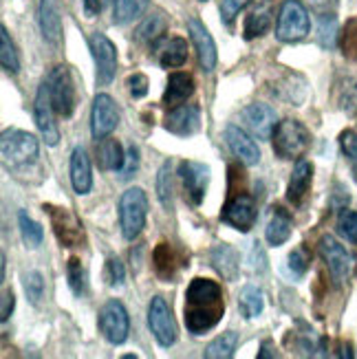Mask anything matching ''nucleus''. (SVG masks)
I'll return each mask as SVG.
<instances>
[{"mask_svg":"<svg viewBox=\"0 0 357 359\" xmlns=\"http://www.w3.org/2000/svg\"><path fill=\"white\" fill-rule=\"evenodd\" d=\"M71 183L77 194H88L93 185V175H90V159L84 148L77 146L71 154Z\"/></svg>","mask_w":357,"mask_h":359,"instance_id":"nucleus-21","label":"nucleus"},{"mask_svg":"<svg viewBox=\"0 0 357 359\" xmlns=\"http://www.w3.org/2000/svg\"><path fill=\"white\" fill-rule=\"evenodd\" d=\"M311 144V135H309L304 123L298 119H285L276 126L274 133V152L281 159H298L307 152Z\"/></svg>","mask_w":357,"mask_h":359,"instance_id":"nucleus-4","label":"nucleus"},{"mask_svg":"<svg viewBox=\"0 0 357 359\" xmlns=\"http://www.w3.org/2000/svg\"><path fill=\"white\" fill-rule=\"evenodd\" d=\"M339 144H342V150H344V154L349 157V161L353 165V172L357 177V135L351 133V130H346L342 137H339Z\"/></svg>","mask_w":357,"mask_h":359,"instance_id":"nucleus-44","label":"nucleus"},{"mask_svg":"<svg viewBox=\"0 0 357 359\" xmlns=\"http://www.w3.org/2000/svg\"><path fill=\"white\" fill-rule=\"evenodd\" d=\"M271 0H258V5L250 11L245 20V38L254 40L262 36L271 25Z\"/></svg>","mask_w":357,"mask_h":359,"instance_id":"nucleus-25","label":"nucleus"},{"mask_svg":"<svg viewBox=\"0 0 357 359\" xmlns=\"http://www.w3.org/2000/svg\"><path fill=\"white\" fill-rule=\"evenodd\" d=\"M309 34V13L298 0H285L278 15L276 36L281 42H298Z\"/></svg>","mask_w":357,"mask_h":359,"instance_id":"nucleus-6","label":"nucleus"},{"mask_svg":"<svg viewBox=\"0 0 357 359\" xmlns=\"http://www.w3.org/2000/svg\"><path fill=\"white\" fill-rule=\"evenodd\" d=\"M46 88H49L53 111L62 117H71L75 111V86L69 67H55L46 77Z\"/></svg>","mask_w":357,"mask_h":359,"instance_id":"nucleus-5","label":"nucleus"},{"mask_svg":"<svg viewBox=\"0 0 357 359\" xmlns=\"http://www.w3.org/2000/svg\"><path fill=\"white\" fill-rule=\"evenodd\" d=\"M320 256L324 262H327V267H329L335 283H344V280L351 276L353 258L333 236L320 238Z\"/></svg>","mask_w":357,"mask_h":359,"instance_id":"nucleus-13","label":"nucleus"},{"mask_svg":"<svg viewBox=\"0 0 357 359\" xmlns=\"http://www.w3.org/2000/svg\"><path fill=\"white\" fill-rule=\"evenodd\" d=\"M13 306H15V295L11 289H5L3 291V306H0V320L7 322L13 313Z\"/></svg>","mask_w":357,"mask_h":359,"instance_id":"nucleus-51","label":"nucleus"},{"mask_svg":"<svg viewBox=\"0 0 357 359\" xmlns=\"http://www.w3.org/2000/svg\"><path fill=\"white\" fill-rule=\"evenodd\" d=\"M307 5L316 13V18H327L337 11V0H307Z\"/></svg>","mask_w":357,"mask_h":359,"instance_id":"nucleus-46","label":"nucleus"},{"mask_svg":"<svg viewBox=\"0 0 357 359\" xmlns=\"http://www.w3.org/2000/svg\"><path fill=\"white\" fill-rule=\"evenodd\" d=\"M46 208V205H44ZM51 214V223H53V231L58 241L65 247H75L80 245L84 238V231L80 221L67 210V208H46Z\"/></svg>","mask_w":357,"mask_h":359,"instance_id":"nucleus-16","label":"nucleus"},{"mask_svg":"<svg viewBox=\"0 0 357 359\" xmlns=\"http://www.w3.org/2000/svg\"><path fill=\"white\" fill-rule=\"evenodd\" d=\"M201 128L198 106H175L166 117V130L177 137H190Z\"/></svg>","mask_w":357,"mask_h":359,"instance_id":"nucleus-17","label":"nucleus"},{"mask_svg":"<svg viewBox=\"0 0 357 359\" xmlns=\"http://www.w3.org/2000/svg\"><path fill=\"white\" fill-rule=\"evenodd\" d=\"M238 306H241V313L252 320V318H258L262 313V309H265V300H262V291L254 285H247L243 287L241 291V298H238Z\"/></svg>","mask_w":357,"mask_h":359,"instance_id":"nucleus-30","label":"nucleus"},{"mask_svg":"<svg viewBox=\"0 0 357 359\" xmlns=\"http://www.w3.org/2000/svg\"><path fill=\"white\" fill-rule=\"evenodd\" d=\"M90 53H93V60H95V80L100 86H108L113 80H115V73H117V49L115 44L108 40L104 34H93L90 40Z\"/></svg>","mask_w":357,"mask_h":359,"instance_id":"nucleus-9","label":"nucleus"},{"mask_svg":"<svg viewBox=\"0 0 357 359\" xmlns=\"http://www.w3.org/2000/svg\"><path fill=\"white\" fill-rule=\"evenodd\" d=\"M148 324L154 339L159 341V346L170 348L177 341V324L173 318V311H170L168 302L161 295H154L148 306Z\"/></svg>","mask_w":357,"mask_h":359,"instance_id":"nucleus-7","label":"nucleus"},{"mask_svg":"<svg viewBox=\"0 0 357 359\" xmlns=\"http://www.w3.org/2000/svg\"><path fill=\"white\" fill-rule=\"evenodd\" d=\"M106 280L111 287H121L123 280H126V269H123V264L119 258H108L106 262Z\"/></svg>","mask_w":357,"mask_h":359,"instance_id":"nucleus-43","label":"nucleus"},{"mask_svg":"<svg viewBox=\"0 0 357 359\" xmlns=\"http://www.w3.org/2000/svg\"><path fill=\"white\" fill-rule=\"evenodd\" d=\"M337 229L349 243L357 245V212H342L337 221Z\"/></svg>","mask_w":357,"mask_h":359,"instance_id":"nucleus-40","label":"nucleus"},{"mask_svg":"<svg viewBox=\"0 0 357 359\" xmlns=\"http://www.w3.org/2000/svg\"><path fill=\"white\" fill-rule=\"evenodd\" d=\"M194 93V80L188 73H173L168 77V86L163 93L166 106H179Z\"/></svg>","mask_w":357,"mask_h":359,"instance_id":"nucleus-24","label":"nucleus"},{"mask_svg":"<svg viewBox=\"0 0 357 359\" xmlns=\"http://www.w3.org/2000/svg\"><path fill=\"white\" fill-rule=\"evenodd\" d=\"M119 123V115H117V106L113 102L111 95H104V93H100V95L95 97V102H93V111H90V133L93 137L97 139H106L108 135H111Z\"/></svg>","mask_w":357,"mask_h":359,"instance_id":"nucleus-12","label":"nucleus"},{"mask_svg":"<svg viewBox=\"0 0 357 359\" xmlns=\"http://www.w3.org/2000/svg\"><path fill=\"white\" fill-rule=\"evenodd\" d=\"M236 344H238V335L234 331L223 333L216 339H212L206 346L203 357H208V359H229V357H234Z\"/></svg>","mask_w":357,"mask_h":359,"instance_id":"nucleus-29","label":"nucleus"},{"mask_svg":"<svg viewBox=\"0 0 357 359\" xmlns=\"http://www.w3.org/2000/svg\"><path fill=\"white\" fill-rule=\"evenodd\" d=\"M342 49L346 57L357 62V20H349L342 34Z\"/></svg>","mask_w":357,"mask_h":359,"instance_id":"nucleus-41","label":"nucleus"},{"mask_svg":"<svg viewBox=\"0 0 357 359\" xmlns=\"http://www.w3.org/2000/svg\"><path fill=\"white\" fill-rule=\"evenodd\" d=\"M84 11L88 18H93V15H97L102 11V3L100 0H84Z\"/></svg>","mask_w":357,"mask_h":359,"instance_id":"nucleus-52","label":"nucleus"},{"mask_svg":"<svg viewBox=\"0 0 357 359\" xmlns=\"http://www.w3.org/2000/svg\"><path fill=\"white\" fill-rule=\"evenodd\" d=\"M188 31H190V38L194 42V49L198 53V62H201V69L203 71H214L216 67V44L212 40V36L208 34V29L201 25L196 18L188 20Z\"/></svg>","mask_w":357,"mask_h":359,"instance_id":"nucleus-19","label":"nucleus"},{"mask_svg":"<svg viewBox=\"0 0 357 359\" xmlns=\"http://www.w3.org/2000/svg\"><path fill=\"white\" fill-rule=\"evenodd\" d=\"M250 267L254 269V271H265L267 269V262H265V254H262V249L258 247V243H252V252H250Z\"/></svg>","mask_w":357,"mask_h":359,"instance_id":"nucleus-50","label":"nucleus"},{"mask_svg":"<svg viewBox=\"0 0 357 359\" xmlns=\"http://www.w3.org/2000/svg\"><path fill=\"white\" fill-rule=\"evenodd\" d=\"M67 278H69V287L75 295H82L86 293V271L82 267V262L77 258H71L67 264Z\"/></svg>","mask_w":357,"mask_h":359,"instance_id":"nucleus-37","label":"nucleus"},{"mask_svg":"<svg viewBox=\"0 0 357 359\" xmlns=\"http://www.w3.org/2000/svg\"><path fill=\"white\" fill-rule=\"evenodd\" d=\"M148 216V198L142 187H130L119 198V223L121 233L126 241H135L146 227Z\"/></svg>","mask_w":357,"mask_h":359,"instance_id":"nucleus-3","label":"nucleus"},{"mask_svg":"<svg viewBox=\"0 0 357 359\" xmlns=\"http://www.w3.org/2000/svg\"><path fill=\"white\" fill-rule=\"evenodd\" d=\"M53 104L49 97V88H46V82L38 88V95H36V104H34V117L38 128L44 137V142L49 146H58L60 142V130L53 121Z\"/></svg>","mask_w":357,"mask_h":359,"instance_id":"nucleus-15","label":"nucleus"},{"mask_svg":"<svg viewBox=\"0 0 357 359\" xmlns=\"http://www.w3.org/2000/svg\"><path fill=\"white\" fill-rule=\"evenodd\" d=\"M241 119L245 123V128L252 135H256L258 139H269L274 128H276L278 115L269 104L256 102V104H250V106L243 108Z\"/></svg>","mask_w":357,"mask_h":359,"instance_id":"nucleus-14","label":"nucleus"},{"mask_svg":"<svg viewBox=\"0 0 357 359\" xmlns=\"http://www.w3.org/2000/svg\"><path fill=\"white\" fill-rule=\"evenodd\" d=\"M221 221L238 231H250L256 221V203L250 194L231 196L221 212Z\"/></svg>","mask_w":357,"mask_h":359,"instance_id":"nucleus-11","label":"nucleus"},{"mask_svg":"<svg viewBox=\"0 0 357 359\" xmlns=\"http://www.w3.org/2000/svg\"><path fill=\"white\" fill-rule=\"evenodd\" d=\"M221 287L208 278H194L185 291V326L192 335H203L223 318Z\"/></svg>","mask_w":357,"mask_h":359,"instance_id":"nucleus-1","label":"nucleus"},{"mask_svg":"<svg viewBox=\"0 0 357 359\" xmlns=\"http://www.w3.org/2000/svg\"><path fill=\"white\" fill-rule=\"evenodd\" d=\"M18 227H20V233H22V241L27 247L36 249L38 245H42V238H44V229L40 227V223H36L34 218H31L27 212H20L18 214Z\"/></svg>","mask_w":357,"mask_h":359,"instance_id":"nucleus-35","label":"nucleus"},{"mask_svg":"<svg viewBox=\"0 0 357 359\" xmlns=\"http://www.w3.org/2000/svg\"><path fill=\"white\" fill-rule=\"evenodd\" d=\"M250 5V0H223V5H221V13H223V20L227 25H231V20L236 18V13Z\"/></svg>","mask_w":357,"mask_h":359,"instance_id":"nucleus-48","label":"nucleus"},{"mask_svg":"<svg viewBox=\"0 0 357 359\" xmlns=\"http://www.w3.org/2000/svg\"><path fill=\"white\" fill-rule=\"evenodd\" d=\"M267 357H276V353H271V344H269V341H265V344H262V348H260V353H258V359H267Z\"/></svg>","mask_w":357,"mask_h":359,"instance_id":"nucleus-53","label":"nucleus"},{"mask_svg":"<svg viewBox=\"0 0 357 359\" xmlns=\"http://www.w3.org/2000/svg\"><path fill=\"white\" fill-rule=\"evenodd\" d=\"M225 142H227L229 150L234 152V157H238L245 165H256L260 161V150H258L256 142L238 126L225 128Z\"/></svg>","mask_w":357,"mask_h":359,"instance_id":"nucleus-18","label":"nucleus"},{"mask_svg":"<svg viewBox=\"0 0 357 359\" xmlns=\"http://www.w3.org/2000/svg\"><path fill=\"white\" fill-rule=\"evenodd\" d=\"M291 236V216L283 210V208H276L271 212V218L267 223V229H265V238L269 245L274 247H281L283 243H287Z\"/></svg>","mask_w":357,"mask_h":359,"instance_id":"nucleus-26","label":"nucleus"},{"mask_svg":"<svg viewBox=\"0 0 357 359\" xmlns=\"http://www.w3.org/2000/svg\"><path fill=\"white\" fill-rule=\"evenodd\" d=\"M337 38V18L327 15V18H318V42L322 49H333Z\"/></svg>","mask_w":357,"mask_h":359,"instance_id":"nucleus-38","label":"nucleus"},{"mask_svg":"<svg viewBox=\"0 0 357 359\" xmlns=\"http://www.w3.org/2000/svg\"><path fill=\"white\" fill-rule=\"evenodd\" d=\"M0 150H3V163L9 170H20L27 168L29 163H34L38 157V139L27 133L11 128L3 133L0 139Z\"/></svg>","mask_w":357,"mask_h":359,"instance_id":"nucleus-2","label":"nucleus"},{"mask_svg":"<svg viewBox=\"0 0 357 359\" xmlns=\"http://www.w3.org/2000/svg\"><path fill=\"white\" fill-rule=\"evenodd\" d=\"M311 181H314V165L309 161H298V165L293 168V175L287 187V198L293 205H300L304 201L309 187H311Z\"/></svg>","mask_w":357,"mask_h":359,"instance_id":"nucleus-22","label":"nucleus"},{"mask_svg":"<svg viewBox=\"0 0 357 359\" xmlns=\"http://www.w3.org/2000/svg\"><path fill=\"white\" fill-rule=\"evenodd\" d=\"M0 65H3L5 73H11V75H15L20 71L18 53H15V46H13L5 27H0Z\"/></svg>","mask_w":357,"mask_h":359,"instance_id":"nucleus-33","label":"nucleus"},{"mask_svg":"<svg viewBox=\"0 0 357 359\" xmlns=\"http://www.w3.org/2000/svg\"><path fill=\"white\" fill-rule=\"evenodd\" d=\"M100 331L106 337V341L119 346L128 339V331H130V320L126 309H123L121 302L111 300L106 302L100 311Z\"/></svg>","mask_w":357,"mask_h":359,"instance_id":"nucleus-8","label":"nucleus"},{"mask_svg":"<svg viewBox=\"0 0 357 359\" xmlns=\"http://www.w3.org/2000/svg\"><path fill=\"white\" fill-rule=\"evenodd\" d=\"M201 3H206V0H201Z\"/></svg>","mask_w":357,"mask_h":359,"instance_id":"nucleus-54","label":"nucleus"},{"mask_svg":"<svg viewBox=\"0 0 357 359\" xmlns=\"http://www.w3.org/2000/svg\"><path fill=\"white\" fill-rule=\"evenodd\" d=\"M22 287L27 293V300L31 304H40V298L44 295V280L38 271H29L22 276Z\"/></svg>","mask_w":357,"mask_h":359,"instance_id":"nucleus-39","label":"nucleus"},{"mask_svg":"<svg viewBox=\"0 0 357 359\" xmlns=\"http://www.w3.org/2000/svg\"><path fill=\"white\" fill-rule=\"evenodd\" d=\"M188 60V42L183 38H170L161 44L159 49V62L163 69H175L185 65Z\"/></svg>","mask_w":357,"mask_h":359,"instance_id":"nucleus-27","label":"nucleus"},{"mask_svg":"<svg viewBox=\"0 0 357 359\" xmlns=\"http://www.w3.org/2000/svg\"><path fill=\"white\" fill-rule=\"evenodd\" d=\"M139 168V150L135 146H128V152H126V161H123L121 170H119V179L121 181H128L133 179V175L137 172Z\"/></svg>","mask_w":357,"mask_h":359,"instance_id":"nucleus-45","label":"nucleus"},{"mask_svg":"<svg viewBox=\"0 0 357 359\" xmlns=\"http://www.w3.org/2000/svg\"><path fill=\"white\" fill-rule=\"evenodd\" d=\"M126 154L121 152V146L115 139H104L102 144H97V165L102 170H121Z\"/></svg>","mask_w":357,"mask_h":359,"instance_id":"nucleus-28","label":"nucleus"},{"mask_svg":"<svg viewBox=\"0 0 357 359\" xmlns=\"http://www.w3.org/2000/svg\"><path fill=\"white\" fill-rule=\"evenodd\" d=\"M148 9V0H115L113 20L115 25H128Z\"/></svg>","mask_w":357,"mask_h":359,"instance_id":"nucleus-31","label":"nucleus"},{"mask_svg":"<svg viewBox=\"0 0 357 359\" xmlns=\"http://www.w3.org/2000/svg\"><path fill=\"white\" fill-rule=\"evenodd\" d=\"M154 269H157V276L161 280H168L175 276L177 271V256L173 252V247H170L168 243H161L157 249H154Z\"/></svg>","mask_w":357,"mask_h":359,"instance_id":"nucleus-32","label":"nucleus"},{"mask_svg":"<svg viewBox=\"0 0 357 359\" xmlns=\"http://www.w3.org/2000/svg\"><path fill=\"white\" fill-rule=\"evenodd\" d=\"M309 269V254L304 247H298L293 249L291 256H289V271L296 276V278H302Z\"/></svg>","mask_w":357,"mask_h":359,"instance_id":"nucleus-42","label":"nucleus"},{"mask_svg":"<svg viewBox=\"0 0 357 359\" xmlns=\"http://www.w3.org/2000/svg\"><path fill=\"white\" fill-rule=\"evenodd\" d=\"M179 177L185 187V196L190 198L194 208H198L203 203L210 185V168L198 161H183L179 165Z\"/></svg>","mask_w":357,"mask_h":359,"instance_id":"nucleus-10","label":"nucleus"},{"mask_svg":"<svg viewBox=\"0 0 357 359\" xmlns=\"http://www.w3.org/2000/svg\"><path fill=\"white\" fill-rule=\"evenodd\" d=\"M154 185H157V196L161 201V205L166 210H173V177H170V163H163L159 168Z\"/></svg>","mask_w":357,"mask_h":359,"instance_id":"nucleus-36","label":"nucleus"},{"mask_svg":"<svg viewBox=\"0 0 357 359\" xmlns=\"http://www.w3.org/2000/svg\"><path fill=\"white\" fill-rule=\"evenodd\" d=\"M344 111H355L357 108V82H346L344 84V95L339 97Z\"/></svg>","mask_w":357,"mask_h":359,"instance_id":"nucleus-49","label":"nucleus"},{"mask_svg":"<svg viewBox=\"0 0 357 359\" xmlns=\"http://www.w3.org/2000/svg\"><path fill=\"white\" fill-rule=\"evenodd\" d=\"M126 84H128V90H130V95H133L135 100L144 97L146 93H148V77H146L144 73H135V75H130Z\"/></svg>","mask_w":357,"mask_h":359,"instance_id":"nucleus-47","label":"nucleus"},{"mask_svg":"<svg viewBox=\"0 0 357 359\" xmlns=\"http://www.w3.org/2000/svg\"><path fill=\"white\" fill-rule=\"evenodd\" d=\"M40 29L46 44H62V13L58 0H40Z\"/></svg>","mask_w":357,"mask_h":359,"instance_id":"nucleus-20","label":"nucleus"},{"mask_svg":"<svg viewBox=\"0 0 357 359\" xmlns=\"http://www.w3.org/2000/svg\"><path fill=\"white\" fill-rule=\"evenodd\" d=\"M163 31H166V15L161 11H154L142 22V27L137 29V40L139 42H152V40H157Z\"/></svg>","mask_w":357,"mask_h":359,"instance_id":"nucleus-34","label":"nucleus"},{"mask_svg":"<svg viewBox=\"0 0 357 359\" xmlns=\"http://www.w3.org/2000/svg\"><path fill=\"white\" fill-rule=\"evenodd\" d=\"M212 264L214 269L219 271L225 280H236L238 276V267H241V258H238V252L234 247H229L225 243L216 245L212 249Z\"/></svg>","mask_w":357,"mask_h":359,"instance_id":"nucleus-23","label":"nucleus"}]
</instances>
